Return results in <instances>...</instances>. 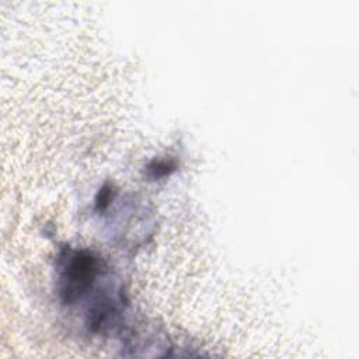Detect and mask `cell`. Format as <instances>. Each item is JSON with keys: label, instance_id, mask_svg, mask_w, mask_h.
Returning a JSON list of instances; mask_svg holds the SVG:
<instances>
[{"label": "cell", "instance_id": "6da1fadb", "mask_svg": "<svg viewBox=\"0 0 359 359\" xmlns=\"http://www.w3.org/2000/svg\"><path fill=\"white\" fill-rule=\"evenodd\" d=\"M59 266V294L66 304H73L91 289L100 272L98 258L86 250H67Z\"/></svg>", "mask_w": 359, "mask_h": 359}]
</instances>
